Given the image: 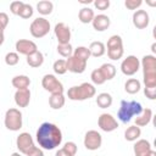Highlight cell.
<instances>
[{"label": "cell", "mask_w": 156, "mask_h": 156, "mask_svg": "<svg viewBox=\"0 0 156 156\" xmlns=\"http://www.w3.org/2000/svg\"><path fill=\"white\" fill-rule=\"evenodd\" d=\"M37 141L39 146L44 150H54L62 143L61 129L50 122H44L39 126L37 130Z\"/></svg>", "instance_id": "obj_1"}, {"label": "cell", "mask_w": 156, "mask_h": 156, "mask_svg": "<svg viewBox=\"0 0 156 156\" xmlns=\"http://www.w3.org/2000/svg\"><path fill=\"white\" fill-rule=\"evenodd\" d=\"M141 67L145 88H156V57L145 55L141 58Z\"/></svg>", "instance_id": "obj_2"}, {"label": "cell", "mask_w": 156, "mask_h": 156, "mask_svg": "<svg viewBox=\"0 0 156 156\" xmlns=\"http://www.w3.org/2000/svg\"><path fill=\"white\" fill-rule=\"evenodd\" d=\"M141 111H143V106H141L140 102L122 100L121 106H119L118 112H117V117L122 123L127 124L128 122L132 121L133 117L139 116L141 113Z\"/></svg>", "instance_id": "obj_3"}, {"label": "cell", "mask_w": 156, "mask_h": 156, "mask_svg": "<svg viewBox=\"0 0 156 156\" xmlns=\"http://www.w3.org/2000/svg\"><path fill=\"white\" fill-rule=\"evenodd\" d=\"M96 89L91 83H82L80 85L71 87L67 90V96L69 100L73 101H83L87 99H90L95 95Z\"/></svg>", "instance_id": "obj_4"}, {"label": "cell", "mask_w": 156, "mask_h": 156, "mask_svg": "<svg viewBox=\"0 0 156 156\" xmlns=\"http://www.w3.org/2000/svg\"><path fill=\"white\" fill-rule=\"evenodd\" d=\"M4 123L9 130H12V132L20 130L22 128V123H23L22 122V112L15 107L9 108L5 113Z\"/></svg>", "instance_id": "obj_5"}, {"label": "cell", "mask_w": 156, "mask_h": 156, "mask_svg": "<svg viewBox=\"0 0 156 156\" xmlns=\"http://www.w3.org/2000/svg\"><path fill=\"white\" fill-rule=\"evenodd\" d=\"M49 30H50V22L44 17L35 18L29 26V32L34 38H43L49 33Z\"/></svg>", "instance_id": "obj_6"}, {"label": "cell", "mask_w": 156, "mask_h": 156, "mask_svg": "<svg viewBox=\"0 0 156 156\" xmlns=\"http://www.w3.org/2000/svg\"><path fill=\"white\" fill-rule=\"evenodd\" d=\"M41 85L50 94H63V85L54 74H45L41 79Z\"/></svg>", "instance_id": "obj_7"}, {"label": "cell", "mask_w": 156, "mask_h": 156, "mask_svg": "<svg viewBox=\"0 0 156 156\" xmlns=\"http://www.w3.org/2000/svg\"><path fill=\"white\" fill-rule=\"evenodd\" d=\"M83 143H84L85 149H88L90 151H95V150H98L101 146V144H102V136H101V134L98 130L91 129V130H88L85 133L84 141Z\"/></svg>", "instance_id": "obj_8"}, {"label": "cell", "mask_w": 156, "mask_h": 156, "mask_svg": "<svg viewBox=\"0 0 156 156\" xmlns=\"http://www.w3.org/2000/svg\"><path fill=\"white\" fill-rule=\"evenodd\" d=\"M139 68H140V61L134 55L127 56L122 61V63H121V71L126 76H133V74H135L139 71Z\"/></svg>", "instance_id": "obj_9"}, {"label": "cell", "mask_w": 156, "mask_h": 156, "mask_svg": "<svg viewBox=\"0 0 156 156\" xmlns=\"http://www.w3.org/2000/svg\"><path fill=\"white\" fill-rule=\"evenodd\" d=\"M98 126L100 127L101 130L106 132V133H110V132H113L115 129H117L118 127V123L116 121V118L110 115V113H101L98 118Z\"/></svg>", "instance_id": "obj_10"}, {"label": "cell", "mask_w": 156, "mask_h": 156, "mask_svg": "<svg viewBox=\"0 0 156 156\" xmlns=\"http://www.w3.org/2000/svg\"><path fill=\"white\" fill-rule=\"evenodd\" d=\"M16 146H17V149H18V151L21 154L26 155L34 146V141H33L32 135L29 133H27V132L21 133L16 139Z\"/></svg>", "instance_id": "obj_11"}, {"label": "cell", "mask_w": 156, "mask_h": 156, "mask_svg": "<svg viewBox=\"0 0 156 156\" xmlns=\"http://www.w3.org/2000/svg\"><path fill=\"white\" fill-rule=\"evenodd\" d=\"M15 49H16V52L17 54H21V55H30L33 52H35L38 50V46L34 41L32 40H28V39H20L16 41L15 44Z\"/></svg>", "instance_id": "obj_12"}, {"label": "cell", "mask_w": 156, "mask_h": 156, "mask_svg": "<svg viewBox=\"0 0 156 156\" xmlns=\"http://www.w3.org/2000/svg\"><path fill=\"white\" fill-rule=\"evenodd\" d=\"M54 32H55V37L58 41V44H69V40H71V29L67 24L60 22L55 26L54 28Z\"/></svg>", "instance_id": "obj_13"}, {"label": "cell", "mask_w": 156, "mask_h": 156, "mask_svg": "<svg viewBox=\"0 0 156 156\" xmlns=\"http://www.w3.org/2000/svg\"><path fill=\"white\" fill-rule=\"evenodd\" d=\"M132 21H133V24H134L135 28L144 29V28H146L149 26L150 17H149V13L145 10H136L133 13Z\"/></svg>", "instance_id": "obj_14"}, {"label": "cell", "mask_w": 156, "mask_h": 156, "mask_svg": "<svg viewBox=\"0 0 156 156\" xmlns=\"http://www.w3.org/2000/svg\"><path fill=\"white\" fill-rule=\"evenodd\" d=\"M66 65H67V71H69L72 73H78V74L83 73L87 68V62L74 57L73 55L66 60Z\"/></svg>", "instance_id": "obj_15"}, {"label": "cell", "mask_w": 156, "mask_h": 156, "mask_svg": "<svg viewBox=\"0 0 156 156\" xmlns=\"http://www.w3.org/2000/svg\"><path fill=\"white\" fill-rule=\"evenodd\" d=\"M91 24H93V27H94L95 30H98V32H104V30H106V29L110 27L111 20H110L108 16H106V15H104V13H100V15L94 16V18H93V21H91Z\"/></svg>", "instance_id": "obj_16"}, {"label": "cell", "mask_w": 156, "mask_h": 156, "mask_svg": "<svg viewBox=\"0 0 156 156\" xmlns=\"http://www.w3.org/2000/svg\"><path fill=\"white\" fill-rule=\"evenodd\" d=\"M15 102L18 107H27L30 101V90L29 89H20L15 93Z\"/></svg>", "instance_id": "obj_17"}, {"label": "cell", "mask_w": 156, "mask_h": 156, "mask_svg": "<svg viewBox=\"0 0 156 156\" xmlns=\"http://www.w3.org/2000/svg\"><path fill=\"white\" fill-rule=\"evenodd\" d=\"M133 150L135 156H146L152 149H151V144L146 139H138L133 146Z\"/></svg>", "instance_id": "obj_18"}, {"label": "cell", "mask_w": 156, "mask_h": 156, "mask_svg": "<svg viewBox=\"0 0 156 156\" xmlns=\"http://www.w3.org/2000/svg\"><path fill=\"white\" fill-rule=\"evenodd\" d=\"M152 118V111L151 108H143L141 113L135 117V126L138 127H145L151 122Z\"/></svg>", "instance_id": "obj_19"}, {"label": "cell", "mask_w": 156, "mask_h": 156, "mask_svg": "<svg viewBox=\"0 0 156 156\" xmlns=\"http://www.w3.org/2000/svg\"><path fill=\"white\" fill-rule=\"evenodd\" d=\"M11 83H12V85L17 90H20V89H28L29 85H30V79H29V77H27L24 74H20V76H15L12 78Z\"/></svg>", "instance_id": "obj_20"}, {"label": "cell", "mask_w": 156, "mask_h": 156, "mask_svg": "<svg viewBox=\"0 0 156 156\" xmlns=\"http://www.w3.org/2000/svg\"><path fill=\"white\" fill-rule=\"evenodd\" d=\"M88 49L90 51V56L94 57H101L106 52V46L102 41H93Z\"/></svg>", "instance_id": "obj_21"}, {"label": "cell", "mask_w": 156, "mask_h": 156, "mask_svg": "<svg viewBox=\"0 0 156 156\" xmlns=\"http://www.w3.org/2000/svg\"><path fill=\"white\" fill-rule=\"evenodd\" d=\"M43 62H44V55L39 50H37L35 52H33V54L27 56V63L33 68L40 67L43 65Z\"/></svg>", "instance_id": "obj_22"}, {"label": "cell", "mask_w": 156, "mask_h": 156, "mask_svg": "<svg viewBox=\"0 0 156 156\" xmlns=\"http://www.w3.org/2000/svg\"><path fill=\"white\" fill-rule=\"evenodd\" d=\"M65 102H66V98L63 94H51V96L49 98V105L54 110L62 108Z\"/></svg>", "instance_id": "obj_23"}, {"label": "cell", "mask_w": 156, "mask_h": 156, "mask_svg": "<svg viewBox=\"0 0 156 156\" xmlns=\"http://www.w3.org/2000/svg\"><path fill=\"white\" fill-rule=\"evenodd\" d=\"M141 135V129L138 126H130L124 132V138L127 141H136Z\"/></svg>", "instance_id": "obj_24"}, {"label": "cell", "mask_w": 156, "mask_h": 156, "mask_svg": "<svg viewBox=\"0 0 156 156\" xmlns=\"http://www.w3.org/2000/svg\"><path fill=\"white\" fill-rule=\"evenodd\" d=\"M141 88V83L136 79V78H129L126 83H124V90L128 94H136Z\"/></svg>", "instance_id": "obj_25"}, {"label": "cell", "mask_w": 156, "mask_h": 156, "mask_svg": "<svg viewBox=\"0 0 156 156\" xmlns=\"http://www.w3.org/2000/svg\"><path fill=\"white\" fill-rule=\"evenodd\" d=\"M96 105L100 108H107L112 105V96L108 93H100L96 96Z\"/></svg>", "instance_id": "obj_26"}, {"label": "cell", "mask_w": 156, "mask_h": 156, "mask_svg": "<svg viewBox=\"0 0 156 156\" xmlns=\"http://www.w3.org/2000/svg\"><path fill=\"white\" fill-rule=\"evenodd\" d=\"M94 11L90 9V7H83L79 10L78 12V18L82 23H91L93 18H94Z\"/></svg>", "instance_id": "obj_27"}, {"label": "cell", "mask_w": 156, "mask_h": 156, "mask_svg": "<svg viewBox=\"0 0 156 156\" xmlns=\"http://www.w3.org/2000/svg\"><path fill=\"white\" fill-rule=\"evenodd\" d=\"M99 69L102 73L105 80H111L116 76V67L112 63H104V65H101V67Z\"/></svg>", "instance_id": "obj_28"}, {"label": "cell", "mask_w": 156, "mask_h": 156, "mask_svg": "<svg viewBox=\"0 0 156 156\" xmlns=\"http://www.w3.org/2000/svg\"><path fill=\"white\" fill-rule=\"evenodd\" d=\"M52 9H54V4L49 0H41L37 4V10L40 15L43 16H46V15H50L52 12Z\"/></svg>", "instance_id": "obj_29"}, {"label": "cell", "mask_w": 156, "mask_h": 156, "mask_svg": "<svg viewBox=\"0 0 156 156\" xmlns=\"http://www.w3.org/2000/svg\"><path fill=\"white\" fill-rule=\"evenodd\" d=\"M73 56L79 58V60H82V61L88 62V60L90 57V51H89V49L87 46H78L77 49H74Z\"/></svg>", "instance_id": "obj_30"}, {"label": "cell", "mask_w": 156, "mask_h": 156, "mask_svg": "<svg viewBox=\"0 0 156 156\" xmlns=\"http://www.w3.org/2000/svg\"><path fill=\"white\" fill-rule=\"evenodd\" d=\"M57 52H58L62 57L68 58L69 56L73 55V48H72L71 44H58V45H57Z\"/></svg>", "instance_id": "obj_31"}, {"label": "cell", "mask_w": 156, "mask_h": 156, "mask_svg": "<svg viewBox=\"0 0 156 156\" xmlns=\"http://www.w3.org/2000/svg\"><path fill=\"white\" fill-rule=\"evenodd\" d=\"M123 54H124V49H123V46L107 49V56H108L111 60H113V61H117V60L122 58Z\"/></svg>", "instance_id": "obj_32"}, {"label": "cell", "mask_w": 156, "mask_h": 156, "mask_svg": "<svg viewBox=\"0 0 156 156\" xmlns=\"http://www.w3.org/2000/svg\"><path fill=\"white\" fill-rule=\"evenodd\" d=\"M52 68H54V72H55L56 74H58V76L65 74V73L67 72V65H66V60H62V58L56 60V61L54 62Z\"/></svg>", "instance_id": "obj_33"}, {"label": "cell", "mask_w": 156, "mask_h": 156, "mask_svg": "<svg viewBox=\"0 0 156 156\" xmlns=\"http://www.w3.org/2000/svg\"><path fill=\"white\" fill-rule=\"evenodd\" d=\"M118 46H123V40L119 35L115 34L111 35L107 40V49H112V48H118Z\"/></svg>", "instance_id": "obj_34"}, {"label": "cell", "mask_w": 156, "mask_h": 156, "mask_svg": "<svg viewBox=\"0 0 156 156\" xmlns=\"http://www.w3.org/2000/svg\"><path fill=\"white\" fill-rule=\"evenodd\" d=\"M20 61V56L17 52H13V51H10L5 55V63L7 66H16Z\"/></svg>", "instance_id": "obj_35"}, {"label": "cell", "mask_w": 156, "mask_h": 156, "mask_svg": "<svg viewBox=\"0 0 156 156\" xmlns=\"http://www.w3.org/2000/svg\"><path fill=\"white\" fill-rule=\"evenodd\" d=\"M90 78H91V82H93L94 84H96V85H101V84H104V83L106 82L105 78H104V76H102V73L100 72L99 68H96V69H94V71L91 72Z\"/></svg>", "instance_id": "obj_36"}, {"label": "cell", "mask_w": 156, "mask_h": 156, "mask_svg": "<svg viewBox=\"0 0 156 156\" xmlns=\"http://www.w3.org/2000/svg\"><path fill=\"white\" fill-rule=\"evenodd\" d=\"M33 12H34V10H33L32 5L24 2L22 9H21V11H20V13H18V16L22 17V18H29V17L33 16Z\"/></svg>", "instance_id": "obj_37"}, {"label": "cell", "mask_w": 156, "mask_h": 156, "mask_svg": "<svg viewBox=\"0 0 156 156\" xmlns=\"http://www.w3.org/2000/svg\"><path fill=\"white\" fill-rule=\"evenodd\" d=\"M67 154H69L71 156H76V154H77V150H78V147H77V144L76 143H73V141H67V143H65V145H63V147H62Z\"/></svg>", "instance_id": "obj_38"}, {"label": "cell", "mask_w": 156, "mask_h": 156, "mask_svg": "<svg viewBox=\"0 0 156 156\" xmlns=\"http://www.w3.org/2000/svg\"><path fill=\"white\" fill-rule=\"evenodd\" d=\"M141 4H143L141 0H126L124 1V6L128 10H136L141 6Z\"/></svg>", "instance_id": "obj_39"}, {"label": "cell", "mask_w": 156, "mask_h": 156, "mask_svg": "<svg viewBox=\"0 0 156 156\" xmlns=\"http://www.w3.org/2000/svg\"><path fill=\"white\" fill-rule=\"evenodd\" d=\"M23 4H24V2H23V1H20V0L12 1L11 5H10V11H11L13 15H17V16H18V13H20V11H21Z\"/></svg>", "instance_id": "obj_40"}, {"label": "cell", "mask_w": 156, "mask_h": 156, "mask_svg": "<svg viewBox=\"0 0 156 156\" xmlns=\"http://www.w3.org/2000/svg\"><path fill=\"white\" fill-rule=\"evenodd\" d=\"M94 6L100 11H105L110 7V0H95Z\"/></svg>", "instance_id": "obj_41"}, {"label": "cell", "mask_w": 156, "mask_h": 156, "mask_svg": "<svg viewBox=\"0 0 156 156\" xmlns=\"http://www.w3.org/2000/svg\"><path fill=\"white\" fill-rule=\"evenodd\" d=\"M144 94L149 100L156 99V88H144Z\"/></svg>", "instance_id": "obj_42"}, {"label": "cell", "mask_w": 156, "mask_h": 156, "mask_svg": "<svg viewBox=\"0 0 156 156\" xmlns=\"http://www.w3.org/2000/svg\"><path fill=\"white\" fill-rule=\"evenodd\" d=\"M26 156H44V152H43V150L40 149V147H38V146H33L27 154H26Z\"/></svg>", "instance_id": "obj_43"}, {"label": "cell", "mask_w": 156, "mask_h": 156, "mask_svg": "<svg viewBox=\"0 0 156 156\" xmlns=\"http://www.w3.org/2000/svg\"><path fill=\"white\" fill-rule=\"evenodd\" d=\"M7 24H9V16H7V13L0 12V27H2L5 29L7 27Z\"/></svg>", "instance_id": "obj_44"}, {"label": "cell", "mask_w": 156, "mask_h": 156, "mask_svg": "<svg viewBox=\"0 0 156 156\" xmlns=\"http://www.w3.org/2000/svg\"><path fill=\"white\" fill-rule=\"evenodd\" d=\"M55 156H71L69 154H67L63 149H58L57 151H56V154H55Z\"/></svg>", "instance_id": "obj_45"}, {"label": "cell", "mask_w": 156, "mask_h": 156, "mask_svg": "<svg viewBox=\"0 0 156 156\" xmlns=\"http://www.w3.org/2000/svg\"><path fill=\"white\" fill-rule=\"evenodd\" d=\"M4 40H5V35H4V28L0 27V46L4 44Z\"/></svg>", "instance_id": "obj_46"}, {"label": "cell", "mask_w": 156, "mask_h": 156, "mask_svg": "<svg viewBox=\"0 0 156 156\" xmlns=\"http://www.w3.org/2000/svg\"><path fill=\"white\" fill-rule=\"evenodd\" d=\"M146 156H156V151L155 150H150V152Z\"/></svg>", "instance_id": "obj_47"}, {"label": "cell", "mask_w": 156, "mask_h": 156, "mask_svg": "<svg viewBox=\"0 0 156 156\" xmlns=\"http://www.w3.org/2000/svg\"><path fill=\"white\" fill-rule=\"evenodd\" d=\"M11 156H22L20 152H13V154H11Z\"/></svg>", "instance_id": "obj_48"}, {"label": "cell", "mask_w": 156, "mask_h": 156, "mask_svg": "<svg viewBox=\"0 0 156 156\" xmlns=\"http://www.w3.org/2000/svg\"><path fill=\"white\" fill-rule=\"evenodd\" d=\"M79 2H82V4H90V2H93L91 0H88V1H79Z\"/></svg>", "instance_id": "obj_49"}]
</instances>
